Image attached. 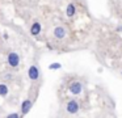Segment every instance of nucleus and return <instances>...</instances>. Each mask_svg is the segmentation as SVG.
<instances>
[{"mask_svg": "<svg viewBox=\"0 0 122 118\" xmlns=\"http://www.w3.org/2000/svg\"><path fill=\"white\" fill-rule=\"evenodd\" d=\"M66 34H67V31L63 26H56V28L54 29V37L58 38V39H63L64 37H66Z\"/></svg>", "mask_w": 122, "mask_h": 118, "instance_id": "6", "label": "nucleus"}, {"mask_svg": "<svg viewBox=\"0 0 122 118\" xmlns=\"http://www.w3.org/2000/svg\"><path fill=\"white\" fill-rule=\"evenodd\" d=\"M32 108H33V101L32 100H29V98L24 100L22 104H21V115H26L28 113L32 110Z\"/></svg>", "mask_w": 122, "mask_h": 118, "instance_id": "5", "label": "nucleus"}, {"mask_svg": "<svg viewBox=\"0 0 122 118\" xmlns=\"http://www.w3.org/2000/svg\"><path fill=\"white\" fill-rule=\"evenodd\" d=\"M28 76L32 81H36L40 79V70H38L37 66H30L29 70H28Z\"/></svg>", "mask_w": 122, "mask_h": 118, "instance_id": "4", "label": "nucleus"}, {"mask_svg": "<svg viewBox=\"0 0 122 118\" xmlns=\"http://www.w3.org/2000/svg\"><path fill=\"white\" fill-rule=\"evenodd\" d=\"M4 79H5V80H11L12 75H11V73H5V75H4Z\"/></svg>", "mask_w": 122, "mask_h": 118, "instance_id": "12", "label": "nucleus"}, {"mask_svg": "<svg viewBox=\"0 0 122 118\" xmlns=\"http://www.w3.org/2000/svg\"><path fill=\"white\" fill-rule=\"evenodd\" d=\"M20 115H21V113H9L7 117H8V118H19Z\"/></svg>", "mask_w": 122, "mask_h": 118, "instance_id": "11", "label": "nucleus"}, {"mask_svg": "<svg viewBox=\"0 0 122 118\" xmlns=\"http://www.w3.org/2000/svg\"><path fill=\"white\" fill-rule=\"evenodd\" d=\"M49 68H50V70H59V68H62V64L61 63H51L50 66H49Z\"/></svg>", "mask_w": 122, "mask_h": 118, "instance_id": "10", "label": "nucleus"}, {"mask_svg": "<svg viewBox=\"0 0 122 118\" xmlns=\"http://www.w3.org/2000/svg\"><path fill=\"white\" fill-rule=\"evenodd\" d=\"M4 39H8V33H4Z\"/></svg>", "mask_w": 122, "mask_h": 118, "instance_id": "13", "label": "nucleus"}, {"mask_svg": "<svg viewBox=\"0 0 122 118\" xmlns=\"http://www.w3.org/2000/svg\"><path fill=\"white\" fill-rule=\"evenodd\" d=\"M7 63L11 68H17L20 64V55L16 51H11L7 55Z\"/></svg>", "mask_w": 122, "mask_h": 118, "instance_id": "1", "label": "nucleus"}, {"mask_svg": "<svg viewBox=\"0 0 122 118\" xmlns=\"http://www.w3.org/2000/svg\"><path fill=\"white\" fill-rule=\"evenodd\" d=\"M79 109H80V105H79V102H77V100H75V98L70 100V101L67 102V105H66V110H67V113H70V114L77 113Z\"/></svg>", "mask_w": 122, "mask_h": 118, "instance_id": "2", "label": "nucleus"}, {"mask_svg": "<svg viewBox=\"0 0 122 118\" xmlns=\"http://www.w3.org/2000/svg\"><path fill=\"white\" fill-rule=\"evenodd\" d=\"M117 31H122V26H119V28H117Z\"/></svg>", "mask_w": 122, "mask_h": 118, "instance_id": "14", "label": "nucleus"}, {"mask_svg": "<svg viewBox=\"0 0 122 118\" xmlns=\"http://www.w3.org/2000/svg\"><path fill=\"white\" fill-rule=\"evenodd\" d=\"M41 30H42V26H41L40 22H37V21H36V22L32 24V26H30V34H32V36H34V37L40 36Z\"/></svg>", "mask_w": 122, "mask_h": 118, "instance_id": "7", "label": "nucleus"}, {"mask_svg": "<svg viewBox=\"0 0 122 118\" xmlns=\"http://www.w3.org/2000/svg\"><path fill=\"white\" fill-rule=\"evenodd\" d=\"M9 92V88L7 84H0V97H5Z\"/></svg>", "mask_w": 122, "mask_h": 118, "instance_id": "9", "label": "nucleus"}, {"mask_svg": "<svg viewBox=\"0 0 122 118\" xmlns=\"http://www.w3.org/2000/svg\"><path fill=\"white\" fill-rule=\"evenodd\" d=\"M68 91L71 92L72 94H80L83 92V84L80 81L75 80V81H71L68 85Z\"/></svg>", "mask_w": 122, "mask_h": 118, "instance_id": "3", "label": "nucleus"}, {"mask_svg": "<svg viewBox=\"0 0 122 118\" xmlns=\"http://www.w3.org/2000/svg\"><path fill=\"white\" fill-rule=\"evenodd\" d=\"M75 13H76V7H75V4H68L67 5V9H66V15L68 16V17H74Z\"/></svg>", "mask_w": 122, "mask_h": 118, "instance_id": "8", "label": "nucleus"}]
</instances>
